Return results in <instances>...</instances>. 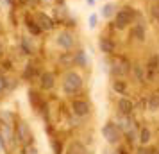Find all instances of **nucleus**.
Listing matches in <instances>:
<instances>
[{
    "mask_svg": "<svg viewBox=\"0 0 159 154\" xmlns=\"http://www.w3.org/2000/svg\"><path fill=\"white\" fill-rule=\"evenodd\" d=\"M138 18H139V13L136 9L130 7V6H125V7L118 9V13L115 15L113 27L116 30H123V29H127L129 25H132L134 22H138Z\"/></svg>",
    "mask_w": 159,
    "mask_h": 154,
    "instance_id": "f257e3e1",
    "label": "nucleus"
},
{
    "mask_svg": "<svg viewBox=\"0 0 159 154\" xmlns=\"http://www.w3.org/2000/svg\"><path fill=\"white\" fill-rule=\"evenodd\" d=\"M63 88L66 93H75L82 88V77L77 72H68L65 75V81H63Z\"/></svg>",
    "mask_w": 159,
    "mask_h": 154,
    "instance_id": "f03ea898",
    "label": "nucleus"
},
{
    "mask_svg": "<svg viewBox=\"0 0 159 154\" xmlns=\"http://www.w3.org/2000/svg\"><path fill=\"white\" fill-rule=\"evenodd\" d=\"M129 61L123 58V56H115L113 61H111V73L116 75V77H122L129 72Z\"/></svg>",
    "mask_w": 159,
    "mask_h": 154,
    "instance_id": "7ed1b4c3",
    "label": "nucleus"
},
{
    "mask_svg": "<svg viewBox=\"0 0 159 154\" xmlns=\"http://www.w3.org/2000/svg\"><path fill=\"white\" fill-rule=\"evenodd\" d=\"M56 43H57V47H61L63 50H72L73 47H75V36H73L72 30H61L57 34V38H56Z\"/></svg>",
    "mask_w": 159,
    "mask_h": 154,
    "instance_id": "20e7f679",
    "label": "nucleus"
},
{
    "mask_svg": "<svg viewBox=\"0 0 159 154\" xmlns=\"http://www.w3.org/2000/svg\"><path fill=\"white\" fill-rule=\"evenodd\" d=\"M102 134H104V138L107 140L109 143H118V140L122 136V131H120V127L113 122H109L102 127Z\"/></svg>",
    "mask_w": 159,
    "mask_h": 154,
    "instance_id": "39448f33",
    "label": "nucleus"
},
{
    "mask_svg": "<svg viewBox=\"0 0 159 154\" xmlns=\"http://www.w3.org/2000/svg\"><path fill=\"white\" fill-rule=\"evenodd\" d=\"M32 18L36 20V23L41 27V30H52L54 27H56V20L54 18H50V16L47 15V13H43V11H38V13H34L32 15Z\"/></svg>",
    "mask_w": 159,
    "mask_h": 154,
    "instance_id": "423d86ee",
    "label": "nucleus"
},
{
    "mask_svg": "<svg viewBox=\"0 0 159 154\" xmlns=\"http://www.w3.org/2000/svg\"><path fill=\"white\" fill-rule=\"evenodd\" d=\"M145 36H147V29L143 22H134V25L130 27V38L134 41H145Z\"/></svg>",
    "mask_w": 159,
    "mask_h": 154,
    "instance_id": "0eeeda50",
    "label": "nucleus"
},
{
    "mask_svg": "<svg viewBox=\"0 0 159 154\" xmlns=\"http://www.w3.org/2000/svg\"><path fill=\"white\" fill-rule=\"evenodd\" d=\"M68 18H70V13L65 7V4H56V7H54V20H56V23H65Z\"/></svg>",
    "mask_w": 159,
    "mask_h": 154,
    "instance_id": "6e6552de",
    "label": "nucleus"
},
{
    "mask_svg": "<svg viewBox=\"0 0 159 154\" xmlns=\"http://www.w3.org/2000/svg\"><path fill=\"white\" fill-rule=\"evenodd\" d=\"M98 49H100V52H104V54L109 56V54L115 52V41L107 36H100L98 38Z\"/></svg>",
    "mask_w": 159,
    "mask_h": 154,
    "instance_id": "1a4fd4ad",
    "label": "nucleus"
},
{
    "mask_svg": "<svg viewBox=\"0 0 159 154\" xmlns=\"http://www.w3.org/2000/svg\"><path fill=\"white\" fill-rule=\"evenodd\" d=\"M72 110L77 117H86L88 113H89V104H88L86 100H73Z\"/></svg>",
    "mask_w": 159,
    "mask_h": 154,
    "instance_id": "9d476101",
    "label": "nucleus"
},
{
    "mask_svg": "<svg viewBox=\"0 0 159 154\" xmlns=\"http://www.w3.org/2000/svg\"><path fill=\"white\" fill-rule=\"evenodd\" d=\"M39 84H41V88L43 90H52L54 88V84H56V75H54L52 72L41 73V77H39Z\"/></svg>",
    "mask_w": 159,
    "mask_h": 154,
    "instance_id": "9b49d317",
    "label": "nucleus"
},
{
    "mask_svg": "<svg viewBox=\"0 0 159 154\" xmlns=\"http://www.w3.org/2000/svg\"><path fill=\"white\" fill-rule=\"evenodd\" d=\"M116 13H118V6H116L115 2H107V4L102 7V11H100L102 18H106V20H111Z\"/></svg>",
    "mask_w": 159,
    "mask_h": 154,
    "instance_id": "f8f14e48",
    "label": "nucleus"
},
{
    "mask_svg": "<svg viewBox=\"0 0 159 154\" xmlns=\"http://www.w3.org/2000/svg\"><path fill=\"white\" fill-rule=\"evenodd\" d=\"M118 110H120V115H130L132 110H134V104L130 102L129 99L122 97V99L118 100Z\"/></svg>",
    "mask_w": 159,
    "mask_h": 154,
    "instance_id": "ddd939ff",
    "label": "nucleus"
},
{
    "mask_svg": "<svg viewBox=\"0 0 159 154\" xmlns=\"http://www.w3.org/2000/svg\"><path fill=\"white\" fill-rule=\"evenodd\" d=\"M25 27L30 30V34H32V36H39V34L43 32V30H41V27L36 23V20H34L32 16H27V18H25Z\"/></svg>",
    "mask_w": 159,
    "mask_h": 154,
    "instance_id": "4468645a",
    "label": "nucleus"
},
{
    "mask_svg": "<svg viewBox=\"0 0 159 154\" xmlns=\"http://www.w3.org/2000/svg\"><path fill=\"white\" fill-rule=\"evenodd\" d=\"M157 65H159V56H150V59H148V65H147V70H148V79H152L154 77V73L157 72Z\"/></svg>",
    "mask_w": 159,
    "mask_h": 154,
    "instance_id": "2eb2a0df",
    "label": "nucleus"
},
{
    "mask_svg": "<svg viewBox=\"0 0 159 154\" xmlns=\"http://www.w3.org/2000/svg\"><path fill=\"white\" fill-rule=\"evenodd\" d=\"M20 47H22V50L25 52V54H32V52H34V43H32V38L23 36L22 41H20Z\"/></svg>",
    "mask_w": 159,
    "mask_h": 154,
    "instance_id": "dca6fc26",
    "label": "nucleus"
},
{
    "mask_svg": "<svg viewBox=\"0 0 159 154\" xmlns=\"http://www.w3.org/2000/svg\"><path fill=\"white\" fill-rule=\"evenodd\" d=\"M75 65H79V66H86L88 65V56H86V52L84 50H79L77 54H75Z\"/></svg>",
    "mask_w": 159,
    "mask_h": 154,
    "instance_id": "f3484780",
    "label": "nucleus"
},
{
    "mask_svg": "<svg viewBox=\"0 0 159 154\" xmlns=\"http://www.w3.org/2000/svg\"><path fill=\"white\" fill-rule=\"evenodd\" d=\"M150 18L159 22V0H154L150 4Z\"/></svg>",
    "mask_w": 159,
    "mask_h": 154,
    "instance_id": "a211bd4d",
    "label": "nucleus"
},
{
    "mask_svg": "<svg viewBox=\"0 0 159 154\" xmlns=\"http://www.w3.org/2000/svg\"><path fill=\"white\" fill-rule=\"evenodd\" d=\"M132 72H134V77L138 81H145V68L139 65H134L132 66Z\"/></svg>",
    "mask_w": 159,
    "mask_h": 154,
    "instance_id": "6ab92c4d",
    "label": "nucleus"
},
{
    "mask_svg": "<svg viewBox=\"0 0 159 154\" xmlns=\"http://www.w3.org/2000/svg\"><path fill=\"white\" fill-rule=\"evenodd\" d=\"M18 138L20 140H29V129L25 124H18Z\"/></svg>",
    "mask_w": 159,
    "mask_h": 154,
    "instance_id": "aec40b11",
    "label": "nucleus"
},
{
    "mask_svg": "<svg viewBox=\"0 0 159 154\" xmlns=\"http://www.w3.org/2000/svg\"><path fill=\"white\" fill-rule=\"evenodd\" d=\"M148 110L150 111H156L159 110V95H150V99H148Z\"/></svg>",
    "mask_w": 159,
    "mask_h": 154,
    "instance_id": "412c9836",
    "label": "nucleus"
},
{
    "mask_svg": "<svg viewBox=\"0 0 159 154\" xmlns=\"http://www.w3.org/2000/svg\"><path fill=\"white\" fill-rule=\"evenodd\" d=\"M97 25H98V15L97 13H91L89 18H88V27L89 29H97Z\"/></svg>",
    "mask_w": 159,
    "mask_h": 154,
    "instance_id": "4be33fe9",
    "label": "nucleus"
},
{
    "mask_svg": "<svg viewBox=\"0 0 159 154\" xmlns=\"http://www.w3.org/2000/svg\"><path fill=\"white\" fill-rule=\"evenodd\" d=\"M148 140H150V131H148L147 127H143V129L139 131V142H141V143H147Z\"/></svg>",
    "mask_w": 159,
    "mask_h": 154,
    "instance_id": "5701e85b",
    "label": "nucleus"
},
{
    "mask_svg": "<svg viewBox=\"0 0 159 154\" xmlns=\"http://www.w3.org/2000/svg\"><path fill=\"white\" fill-rule=\"evenodd\" d=\"M113 88L118 91V93H123L125 91V82H122V81H115L113 82Z\"/></svg>",
    "mask_w": 159,
    "mask_h": 154,
    "instance_id": "b1692460",
    "label": "nucleus"
},
{
    "mask_svg": "<svg viewBox=\"0 0 159 154\" xmlns=\"http://www.w3.org/2000/svg\"><path fill=\"white\" fill-rule=\"evenodd\" d=\"M34 72H36V70H34V65H29L27 66V68H25V77H32V75H34Z\"/></svg>",
    "mask_w": 159,
    "mask_h": 154,
    "instance_id": "393cba45",
    "label": "nucleus"
},
{
    "mask_svg": "<svg viewBox=\"0 0 159 154\" xmlns=\"http://www.w3.org/2000/svg\"><path fill=\"white\" fill-rule=\"evenodd\" d=\"M52 147H54V154H61V143L59 142H54Z\"/></svg>",
    "mask_w": 159,
    "mask_h": 154,
    "instance_id": "a878e982",
    "label": "nucleus"
},
{
    "mask_svg": "<svg viewBox=\"0 0 159 154\" xmlns=\"http://www.w3.org/2000/svg\"><path fill=\"white\" fill-rule=\"evenodd\" d=\"M4 86H6V81H4V77L0 75V91H2V88H4Z\"/></svg>",
    "mask_w": 159,
    "mask_h": 154,
    "instance_id": "bb28decb",
    "label": "nucleus"
},
{
    "mask_svg": "<svg viewBox=\"0 0 159 154\" xmlns=\"http://www.w3.org/2000/svg\"><path fill=\"white\" fill-rule=\"evenodd\" d=\"M4 2H6V6H13L15 4V0H4Z\"/></svg>",
    "mask_w": 159,
    "mask_h": 154,
    "instance_id": "cd10ccee",
    "label": "nucleus"
},
{
    "mask_svg": "<svg viewBox=\"0 0 159 154\" xmlns=\"http://www.w3.org/2000/svg\"><path fill=\"white\" fill-rule=\"evenodd\" d=\"M86 4L88 6H95V0H86Z\"/></svg>",
    "mask_w": 159,
    "mask_h": 154,
    "instance_id": "c85d7f7f",
    "label": "nucleus"
},
{
    "mask_svg": "<svg viewBox=\"0 0 159 154\" xmlns=\"http://www.w3.org/2000/svg\"><path fill=\"white\" fill-rule=\"evenodd\" d=\"M2 50H4V47H2V43H0V56H2Z\"/></svg>",
    "mask_w": 159,
    "mask_h": 154,
    "instance_id": "c756f323",
    "label": "nucleus"
},
{
    "mask_svg": "<svg viewBox=\"0 0 159 154\" xmlns=\"http://www.w3.org/2000/svg\"><path fill=\"white\" fill-rule=\"evenodd\" d=\"M45 2H52V0H45Z\"/></svg>",
    "mask_w": 159,
    "mask_h": 154,
    "instance_id": "7c9ffc66",
    "label": "nucleus"
},
{
    "mask_svg": "<svg viewBox=\"0 0 159 154\" xmlns=\"http://www.w3.org/2000/svg\"><path fill=\"white\" fill-rule=\"evenodd\" d=\"M152 2H154V0H152Z\"/></svg>",
    "mask_w": 159,
    "mask_h": 154,
    "instance_id": "2f4dec72",
    "label": "nucleus"
}]
</instances>
